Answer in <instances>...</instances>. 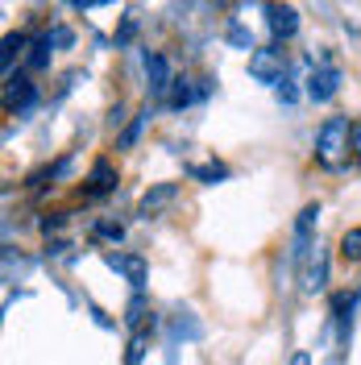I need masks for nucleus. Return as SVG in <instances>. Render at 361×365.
<instances>
[{
	"mask_svg": "<svg viewBox=\"0 0 361 365\" xmlns=\"http://www.w3.org/2000/svg\"><path fill=\"white\" fill-rule=\"evenodd\" d=\"M349 137H353V125L345 120V116H328L324 125H320L316 133V162L324 170H340L345 158H349Z\"/></svg>",
	"mask_w": 361,
	"mask_h": 365,
	"instance_id": "1",
	"label": "nucleus"
},
{
	"mask_svg": "<svg viewBox=\"0 0 361 365\" xmlns=\"http://www.w3.org/2000/svg\"><path fill=\"white\" fill-rule=\"evenodd\" d=\"M249 75H253L258 83H283V75H287V58H283V50H274V46L253 50V54H249Z\"/></svg>",
	"mask_w": 361,
	"mask_h": 365,
	"instance_id": "2",
	"label": "nucleus"
},
{
	"mask_svg": "<svg viewBox=\"0 0 361 365\" xmlns=\"http://www.w3.org/2000/svg\"><path fill=\"white\" fill-rule=\"evenodd\" d=\"M299 266H303V270H299L303 291H307V295H316L320 287H324V278H328V257H324V250H320V245H312V250L299 257Z\"/></svg>",
	"mask_w": 361,
	"mask_h": 365,
	"instance_id": "3",
	"label": "nucleus"
},
{
	"mask_svg": "<svg viewBox=\"0 0 361 365\" xmlns=\"http://www.w3.org/2000/svg\"><path fill=\"white\" fill-rule=\"evenodd\" d=\"M337 88H340V71L332 67V63H320V71H312V79H307V96H312L316 104L332 100Z\"/></svg>",
	"mask_w": 361,
	"mask_h": 365,
	"instance_id": "4",
	"label": "nucleus"
},
{
	"mask_svg": "<svg viewBox=\"0 0 361 365\" xmlns=\"http://www.w3.org/2000/svg\"><path fill=\"white\" fill-rule=\"evenodd\" d=\"M29 104H34V83L25 75H9L4 79V108L9 113H25Z\"/></svg>",
	"mask_w": 361,
	"mask_h": 365,
	"instance_id": "5",
	"label": "nucleus"
},
{
	"mask_svg": "<svg viewBox=\"0 0 361 365\" xmlns=\"http://www.w3.org/2000/svg\"><path fill=\"white\" fill-rule=\"evenodd\" d=\"M175 195H179V187H175V182H158V187H150V191L141 195L137 212H141V216H158L166 204H175Z\"/></svg>",
	"mask_w": 361,
	"mask_h": 365,
	"instance_id": "6",
	"label": "nucleus"
},
{
	"mask_svg": "<svg viewBox=\"0 0 361 365\" xmlns=\"http://www.w3.org/2000/svg\"><path fill=\"white\" fill-rule=\"evenodd\" d=\"M108 191H116V170H113V162L100 158L91 166V179H88V187H83V195L100 200V195H108Z\"/></svg>",
	"mask_w": 361,
	"mask_h": 365,
	"instance_id": "7",
	"label": "nucleus"
},
{
	"mask_svg": "<svg viewBox=\"0 0 361 365\" xmlns=\"http://www.w3.org/2000/svg\"><path fill=\"white\" fill-rule=\"evenodd\" d=\"M146 71H150V91L154 96H166V88H175V79H171V63H166V54H146Z\"/></svg>",
	"mask_w": 361,
	"mask_h": 365,
	"instance_id": "8",
	"label": "nucleus"
},
{
	"mask_svg": "<svg viewBox=\"0 0 361 365\" xmlns=\"http://www.w3.org/2000/svg\"><path fill=\"white\" fill-rule=\"evenodd\" d=\"M266 13H270L274 38H295V29H299V13H295L291 4H270Z\"/></svg>",
	"mask_w": 361,
	"mask_h": 365,
	"instance_id": "9",
	"label": "nucleus"
},
{
	"mask_svg": "<svg viewBox=\"0 0 361 365\" xmlns=\"http://www.w3.org/2000/svg\"><path fill=\"white\" fill-rule=\"evenodd\" d=\"M108 262H113L116 270L129 274V282H133V287H141V278H146V266H141V257H121V253H113Z\"/></svg>",
	"mask_w": 361,
	"mask_h": 365,
	"instance_id": "10",
	"label": "nucleus"
},
{
	"mask_svg": "<svg viewBox=\"0 0 361 365\" xmlns=\"http://www.w3.org/2000/svg\"><path fill=\"white\" fill-rule=\"evenodd\" d=\"M340 253H345V262H361V228H349L340 237Z\"/></svg>",
	"mask_w": 361,
	"mask_h": 365,
	"instance_id": "11",
	"label": "nucleus"
},
{
	"mask_svg": "<svg viewBox=\"0 0 361 365\" xmlns=\"http://www.w3.org/2000/svg\"><path fill=\"white\" fill-rule=\"evenodd\" d=\"M166 104H171V108H183V104H191V88H187V79H175V91L166 96Z\"/></svg>",
	"mask_w": 361,
	"mask_h": 365,
	"instance_id": "12",
	"label": "nucleus"
},
{
	"mask_svg": "<svg viewBox=\"0 0 361 365\" xmlns=\"http://www.w3.org/2000/svg\"><path fill=\"white\" fill-rule=\"evenodd\" d=\"M195 179H203V182L225 179V166H220V162H208V166H200V170H195Z\"/></svg>",
	"mask_w": 361,
	"mask_h": 365,
	"instance_id": "13",
	"label": "nucleus"
},
{
	"mask_svg": "<svg viewBox=\"0 0 361 365\" xmlns=\"http://www.w3.org/2000/svg\"><path fill=\"white\" fill-rule=\"evenodd\" d=\"M146 116H150V113H146ZM146 116H137L133 125H129V129L121 133V150H129V145H133V141H137V133H141V125H146Z\"/></svg>",
	"mask_w": 361,
	"mask_h": 365,
	"instance_id": "14",
	"label": "nucleus"
},
{
	"mask_svg": "<svg viewBox=\"0 0 361 365\" xmlns=\"http://www.w3.org/2000/svg\"><path fill=\"white\" fill-rule=\"evenodd\" d=\"M46 50H50V38H42V42L34 46V58H29V67H46V58H50Z\"/></svg>",
	"mask_w": 361,
	"mask_h": 365,
	"instance_id": "15",
	"label": "nucleus"
},
{
	"mask_svg": "<svg viewBox=\"0 0 361 365\" xmlns=\"http://www.w3.org/2000/svg\"><path fill=\"white\" fill-rule=\"evenodd\" d=\"M21 46H25V38H21V34H17V38H4V67L13 63V50H21Z\"/></svg>",
	"mask_w": 361,
	"mask_h": 365,
	"instance_id": "16",
	"label": "nucleus"
},
{
	"mask_svg": "<svg viewBox=\"0 0 361 365\" xmlns=\"http://www.w3.org/2000/svg\"><path fill=\"white\" fill-rule=\"evenodd\" d=\"M141 349H146V336H133V344H129V365L141 361Z\"/></svg>",
	"mask_w": 361,
	"mask_h": 365,
	"instance_id": "17",
	"label": "nucleus"
},
{
	"mask_svg": "<svg viewBox=\"0 0 361 365\" xmlns=\"http://www.w3.org/2000/svg\"><path fill=\"white\" fill-rule=\"evenodd\" d=\"M349 145H353V154L361 158V120H353V137H349Z\"/></svg>",
	"mask_w": 361,
	"mask_h": 365,
	"instance_id": "18",
	"label": "nucleus"
},
{
	"mask_svg": "<svg viewBox=\"0 0 361 365\" xmlns=\"http://www.w3.org/2000/svg\"><path fill=\"white\" fill-rule=\"evenodd\" d=\"M96 232H100V237H113V241H121V225H100Z\"/></svg>",
	"mask_w": 361,
	"mask_h": 365,
	"instance_id": "19",
	"label": "nucleus"
}]
</instances>
